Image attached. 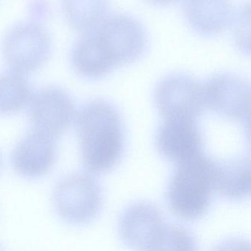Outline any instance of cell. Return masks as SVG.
<instances>
[{
	"label": "cell",
	"instance_id": "obj_2",
	"mask_svg": "<svg viewBox=\"0 0 251 251\" xmlns=\"http://www.w3.org/2000/svg\"><path fill=\"white\" fill-rule=\"evenodd\" d=\"M216 164L201 153L177 165L167 191L169 206L174 214L189 220L205 215L214 190Z\"/></svg>",
	"mask_w": 251,
	"mask_h": 251
},
{
	"label": "cell",
	"instance_id": "obj_16",
	"mask_svg": "<svg viewBox=\"0 0 251 251\" xmlns=\"http://www.w3.org/2000/svg\"><path fill=\"white\" fill-rule=\"evenodd\" d=\"M108 4L109 0H62L67 21L83 33L93 30L105 18Z\"/></svg>",
	"mask_w": 251,
	"mask_h": 251
},
{
	"label": "cell",
	"instance_id": "obj_13",
	"mask_svg": "<svg viewBox=\"0 0 251 251\" xmlns=\"http://www.w3.org/2000/svg\"><path fill=\"white\" fill-rule=\"evenodd\" d=\"M72 64L77 74L89 79L105 77L117 68L95 30L85 33L72 51Z\"/></svg>",
	"mask_w": 251,
	"mask_h": 251
},
{
	"label": "cell",
	"instance_id": "obj_4",
	"mask_svg": "<svg viewBox=\"0 0 251 251\" xmlns=\"http://www.w3.org/2000/svg\"><path fill=\"white\" fill-rule=\"evenodd\" d=\"M172 225L152 204L139 202L125 210L120 220V237L127 246L141 251H167Z\"/></svg>",
	"mask_w": 251,
	"mask_h": 251
},
{
	"label": "cell",
	"instance_id": "obj_6",
	"mask_svg": "<svg viewBox=\"0 0 251 251\" xmlns=\"http://www.w3.org/2000/svg\"><path fill=\"white\" fill-rule=\"evenodd\" d=\"M155 102L165 120H195L205 108L203 85L185 73L169 75L155 89Z\"/></svg>",
	"mask_w": 251,
	"mask_h": 251
},
{
	"label": "cell",
	"instance_id": "obj_14",
	"mask_svg": "<svg viewBox=\"0 0 251 251\" xmlns=\"http://www.w3.org/2000/svg\"><path fill=\"white\" fill-rule=\"evenodd\" d=\"M214 190L226 198L242 200L251 193V160L236 158L216 164Z\"/></svg>",
	"mask_w": 251,
	"mask_h": 251
},
{
	"label": "cell",
	"instance_id": "obj_9",
	"mask_svg": "<svg viewBox=\"0 0 251 251\" xmlns=\"http://www.w3.org/2000/svg\"><path fill=\"white\" fill-rule=\"evenodd\" d=\"M28 117L33 129L56 138L64 134L75 118L70 95L57 86H49L33 95Z\"/></svg>",
	"mask_w": 251,
	"mask_h": 251
},
{
	"label": "cell",
	"instance_id": "obj_17",
	"mask_svg": "<svg viewBox=\"0 0 251 251\" xmlns=\"http://www.w3.org/2000/svg\"><path fill=\"white\" fill-rule=\"evenodd\" d=\"M233 30L235 44L238 50L245 55L250 54V6L244 4L236 14Z\"/></svg>",
	"mask_w": 251,
	"mask_h": 251
},
{
	"label": "cell",
	"instance_id": "obj_1",
	"mask_svg": "<svg viewBox=\"0 0 251 251\" xmlns=\"http://www.w3.org/2000/svg\"><path fill=\"white\" fill-rule=\"evenodd\" d=\"M83 165L88 171L105 173L120 161L124 148L118 111L103 100L83 105L75 115Z\"/></svg>",
	"mask_w": 251,
	"mask_h": 251
},
{
	"label": "cell",
	"instance_id": "obj_3",
	"mask_svg": "<svg viewBox=\"0 0 251 251\" xmlns=\"http://www.w3.org/2000/svg\"><path fill=\"white\" fill-rule=\"evenodd\" d=\"M52 199L57 214L64 222L84 224L98 215L102 205V192L93 176L75 173L57 183Z\"/></svg>",
	"mask_w": 251,
	"mask_h": 251
},
{
	"label": "cell",
	"instance_id": "obj_7",
	"mask_svg": "<svg viewBox=\"0 0 251 251\" xmlns=\"http://www.w3.org/2000/svg\"><path fill=\"white\" fill-rule=\"evenodd\" d=\"M94 30L102 39L117 67L135 62L145 53L148 45L146 31L131 16H106Z\"/></svg>",
	"mask_w": 251,
	"mask_h": 251
},
{
	"label": "cell",
	"instance_id": "obj_15",
	"mask_svg": "<svg viewBox=\"0 0 251 251\" xmlns=\"http://www.w3.org/2000/svg\"><path fill=\"white\" fill-rule=\"evenodd\" d=\"M25 75L13 70L0 74V115L17 114L30 103L33 90Z\"/></svg>",
	"mask_w": 251,
	"mask_h": 251
},
{
	"label": "cell",
	"instance_id": "obj_12",
	"mask_svg": "<svg viewBox=\"0 0 251 251\" xmlns=\"http://www.w3.org/2000/svg\"><path fill=\"white\" fill-rule=\"evenodd\" d=\"M182 11L191 28L202 37L220 34L233 17L231 0H183Z\"/></svg>",
	"mask_w": 251,
	"mask_h": 251
},
{
	"label": "cell",
	"instance_id": "obj_8",
	"mask_svg": "<svg viewBox=\"0 0 251 251\" xmlns=\"http://www.w3.org/2000/svg\"><path fill=\"white\" fill-rule=\"evenodd\" d=\"M205 107L217 114L238 121L249 122L251 88L237 75L220 73L203 85Z\"/></svg>",
	"mask_w": 251,
	"mask_h": 251
},
{
	"label": "cell",
	"instance_id": "obj_18",
	"mask_svg": "<svg viewBox=\"0 0 251 251\" xmlns=\"http://www.w3.org/2000/svg\"><path fill=\"white\" fill-rule=\"evenodd\" d=\"M147 1L155 5H166L173 3L177 0H147Z\"/></svg>",
	"mask_w": 251,
	"mask_h": 251
},
{
	"label": "cell",
	"instance_id": "obj_11",
	"mask_svg": "<svg viewBox=\"0 0 251 251\" xmlns=\"http://www.w3.org/2000/svg\"><path fill=\"white\" fill-rule=\"evenodd\" d=\"M202 145V135L192 119H166L157 135L158 151L177 165L201 155Z\"/></svg>",
	"mask_w": 251,
	"mask_h": 251
},
{
	"label": "cell",
	"instance_id": "obj_5",
	"mask_svg": "<svg viewBox=\"0 0 251 251\" xmlns=\"http://www.w3.org/2000/svg\"><path fill=\"white\" fill-rule=\"evenodd\" d=\"M52 50L47 30L36 22H25L13 27L2 45L4 59L11 70L23 75L39 70Z\"/></svg>",
	"mask_w": 251,
	"mask_h": 251
},
{
	"label": "cell",
	"instance_id": "obj_10",
	"mask_svg": "<svg viewBox=\"0 0 251 251\" xmlns=\"http://www.w3.org/2000/svg\"><path fill=\"white\" fill-rule=\"evenodd\" d=\"M55 138L33 129L16 145L11 155L15 171L27 179L39 178L49 173L58 156Z\"/></svg>",
	"mask_w": 251,
	"mask_h": 251
}]
</instances>
